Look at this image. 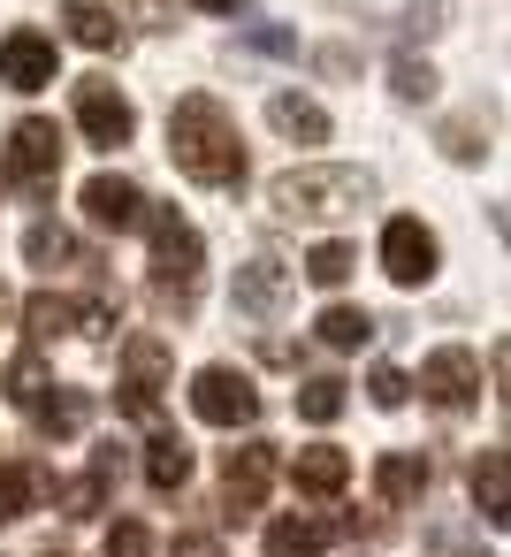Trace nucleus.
Listing matches in <instances>:
<instances>
[{"instance_id": "20", "label": "nucleus", "mask_w": 511, "mask_h": 557, "mask_svg": "<svg viewBox=\"0 0 511 557\" xmlns=\"http://www.w3.org/2000/svg\"><path fill=\"white\" fill-rule=\"evenodd\" d=\"M328 542H336V527H328V519H306V511L267 527V557H321Z\"/></svg>"}, {"instance_id": "11", "label": "nucleus", "mask_w": 511, "mask_h": 557, "mask_svg": "<svg viewBox=\"0 0 511 557\" xmlns=\"http://www.w3.org/2000/svg\"><path fill=\"white\" fill-rule=\"evenodd\" d=\"M54 39L47 32H9L0 39V85H16V92H47L54 85Z\"/></svg>"}, {"instance_id": "6", "label": "nucleus", "mask_w": 511, "mask_h": 557, "mask_svg": "<svg viewBox=\"0 0 511 557\" xmlns=\"http://www.w3.org/2000/svg\"><path fill=\"white\" fill-rule=\"evenodd\" d=\"M191 412H199L207 428H252V420H260V389H252V374H237V367H199V374H191Z\"/></svg>"}, {"instance_id": "9", "label": "nucleus", "mask_w": 511, "mask_h": 557, "mask_svg": "<svg viewBox=\"0 0 511 557\" xmlns=\"http://www.w3.org/2000/svg\"><path fill=\"white\" fill-rule=\"evenodd\" d=\"M275 443H237L229 458H222V504H229V519H245V511H260L267 504V481H275Z\"/></svg>"}, {"instance_id": "31", "label": "nucleus", "mask_w": 511, "mask_h": 557, "mask_svg": "<svg viewBox=\"0 0 511 557\" xmlns=\"http://www.w3.org/2000/svg\"><path fill=\"white\" fill-rule=\"evenodd\" d=\"M100 504H108V481H100V473H77V481L62 488V511H70V519H92Z\"/></svg>"}, {"instance_id": "36", "label": "nucleus", "mask_w": 511, "mask_h": 557, "mask_svg": "<svg viewBox=\"0 0 511 557\" xmlns=\"http://www.w3.org/2000/svg\"><path fill=\"white\" fill-rule=\"evenodd\" d=\"M252 47H260V54H298V39H290V32H275V24H260V32H252Z\"/></svg>"}, {"instance_id": "19", "label": "nucleus", "mask_w": 511, "mask_h": 557, "mask_svg": "<svg viewBox=\"0 0 511 557\" xmlns=\"http://www.w3.org/2000/svg\"><path fill=\"white\" fill-rule=\"evenodd\" d=\"M146 481H153L161 496H176V488L191 481V443H184L176 428H161V435L146 443Z\"/></svg>"}, {"instance_id": "3", "label": "nucleus", "mask_w": 511, "mask_h": 557, "mask_svg": "<svg viewBox=\"0 0 511 557\" xmlns=\"http://www.w3.org/2000/svg\"><path fill=\"white\" fill-rule=\"evenodd\" d=\"M146 230H153V290H161V306L191 313V298H199V268H207V245H199V230H191L176 207L146 214Z\"/></svg>"}, {"instance_id": "2", "label": "nucleus", "mask_w": 511, "mask_h": 557, "mask_svg": "<svg viewBox=\"0 0 511 557\" xmlns=\"http://www.w3.org/2000/svg\"><path fill=\"white\" fill-rule=\"evenodd\" d=\"M366 199H374V176H366V169H328V161H313V169H283V176L267 184V207H275L283 222L351 214V207H366Z\"/></svg>"}, {"instance_id": "13", "label": "nucleus", "mask_w": 511, "mask_h": 557, "mask_svg": "<svg viewBox=\"0 0 511 557\" xmlns=\"http://www.w3.org/2000/svg\"><path fill=\"white\" fill-rule=\"evenodd\" d=\"M62 32L92 54H123V16L100 9V0H62Z\"/></svg>"}, {"instance_id": "10", "label": "nucleus", "mask_w": 511, "mask_h": 557, "mask_svg": "<svg viewBox=\"0 0 511 557\" xmlns=\"http://www.w3.org/2000/svg\"><path fill=\"white\" fill-rule=\"evenodd\" d=\"M77 199H85V222H92V230H115V237H123V230H138V222H146V191H138L130 176H115V169L85 176V191H77Z\"/></svg>"}, {"instance_id": "8", "label": "nucleus", "mask_w": 511, "mask_h": 557, "mask_svg": "<svg viewBox=\"0 0 511 557\" xmlns=\"http://www.w3.org/2000/svg\"><path fill=\"white\" fill-rule=\"evenodd\" d=\"M420 397H427L435 412H465V405L481 397V359H473L465 344L427 351V367H420Z\"/></svg>"}, {"instance_id": "23", "label": "nucleus", "mask_w": 511, "mask_h": 557, "mask_svg": "<svg viewBox=\"0 0 511 557\" xmlns=\"http://www.w3.org/2000/svg\"><path fill=\"white\" fill-rule=\"evenodd\" d=\"M24 260H32V268H54V260H77V268H100L92 252H77V245H70V230H62V222H32V230H24Z\"/></svg>"}, {"instance_id": "30", "label": "nucleus", "mask_w": 511, "mask_h": 557, "mask_svg": "<svg viewBox=\"0 0 511 557\" xmlns=\"http://www.w3.org/2000/svg\"><path fill=\"white\" fill-rule=\"evenodd\" d=\"M366 397H374L382 412H397V405L412 397V374H404V367H374V374H366Z\"/></svg>"}, {"instance_id": "14", "label": "nucleus", "mask_w": 511, "mask_h": 557, "mask_svg": "<svg viewBox=\"0 0 511 557\" xmlns=\"http://www.w3.org/2000/svg\"><path fill=\"white\" fill-rule=\"evenodd\" d=\"M427 473H435L427 450H382V458H374V496H382V504H412V496L427 488Z\"/></svg>"}, {"instance_id": "5", "label": "nucleus", "mask_w": 511, "mask_h": 557, "mask_svg": "<svg viewBox=\"0 0 511 557\" xmlns=\"http://www.w3.org/2000/svg\"><path fill=\"white\" fill-rule=\"evenodd\" d=\"M435 268H443L435 230H427L420 214H397V222L382 230V275H389L397 290H420V283H435Z\"/></svg>"}, {"instance_id": "38", "label": "nucleus", "mask_w": 511, "mask_h": 557, "mask_svg": "<svg viewBox=\"0 0 511 557\" xmlns=\"http://www.w3.org/2000/svg\"><path fill=\"white\" fill-rule=\"evenodd\" d=\"M199 9H207V16H237V9H245V0H199Z\"/></svg>"}, {"instance_id": "33", "label": "nucleus", "mask_w": 511, "mask_h": 557, "mask_svg": "<svg viewBox=\"0 0 511 557\" xmlns=\"http://www.w3.org/2000/svg\"><path fill=\"white\" fill-rule=\"evenodd\" d=\"M108 557H153V534H146L138 519H115V527H108Z\"/></svg>"}, {"instance_id": "35", "label": "nucleus", "mask_w": 511, "mask_h": 557, "mask_svg": "<svg viewBox=\"0 0 511 557\" xmlns=\"http://www.w3.org/2000/svg\"><path fill=\"white\" fill-rule=\"evenodd\" d=\"M169 557H222V542H214V534H176Z\"/></svg>"}, {"instance_id": "15", "label": "nucleus", "mask_w": 511, "mask_h": 557, "mask_svg": "<svg viewBox=\"0 0 511 557\" xmlns=\"http://www.w3.org/2000/svg\"><path fill=\"white\" fill-rule=\"evenodd\" d=\"M473 504H481V519H488V527H503V519H511V458H503L496 443L473 458Z\"/></svg>"}, {"instance_id": "22", "label": "nucleus", "mask_w": 511, "mask_h": 557, "mask_svg": "<svg viewBox=\"0 0 511 557\" xmlns=\"http://www.w3.org/2000/svg\"><path fill=\"white\" fill-rule=\"evenodd\" d=\"M32 420H39V435H47V443H70V435H77V428L92 420V389H62V397H39V412H32Z\"/></svg>"}, {"instance_id": "24", "label": "nucleus", "mask_w": 511, "mask_h": 557, "mask_svg": "<svg viewBox=\"0 0 511 557\" xmlns=\"http://www.w3.org/2000/svg\"><path fill=\"white\" fill-rule=\"evenodd\" d=\"M313 336H321L328 351H359V344L374 336V313H366V306H328V313L313 321Z\"/></svg>"}, {"instance_id": "4", "label": "nucleus", "mask_w": 511, "mask_h": 557, "mask_svg": "<svg viewBox=\"0 0 511 557\" xmlns=\"http://www.w3.org/2000/svg\"><path fill=\"white\" fill-rule=\"evenodd\" d=\"M54 176H62V131H54L47 115H24V123L9 131V184H16L24 199H47Z\"/></svg>"}, {"instance_id": "32", "label": "nucleus", "mask_w": 511, "mask_h": 557, "mask_svg": "<svg viewBox=\"0 0 511 557\" xmlns=\"http://www.w3.org/2000/svg\"><path fill=\"white\" fill-rule=\"evenodd\" d=\"M443 153H450V161H481V153H488V146H481V123H473V115H458V123L443 131Z\"/></svg>"}, {"instance_id": "16", "label": "nucleus", "mask_w": 511, "mask_h": 557, "mask_svg": "<svg viewBox=\"0 0 511 557\" xmlns=\"http://www.w3.org/2000/svg\"><path fill=\"white\" fill-rule=\"evenodd\" d=\"M267 123H275L283 138H298V146H328V115H321V100H306V92H275V100H267Z\"/></svg>"}, {"instance_id": "25", "label": "nucleus", "mask_w": 511, "mask_h": 557, "mask_svg": "<svg viewBox=\"0 0 511 557\" xmlns=\"http://www.w3.org/2000/svg\"><path fill=\"white\" fill-rule=\"evenodd\" d=\"M24 321H32V336H39V344H47V336H70V329H77V298L32 290V298H24Z\"/></svg>"}, {"instance_id": "12", "label": "nucleus", "mask_w": 511, "mask_h": 557, "mask_svg": "<svg viewBox=\"0 0 511 557\" xmlns=\"http://www.w3.org/2000/svg\"><path fill=\"white\" fill-rule=\"evenodd\" d=\"M229 298H237V313L267 321V313H275V306L290 298V268H283V260H245V268H237V290H229Z\"/></svg>"}, {"instance_id": "26", "label": "nucleus", "mask_w": 511, "mask_h": 557, "mask_svg": "<svg viewBox=\"0 0 511 557\" xmlns=\"http://www.w3.org/2000/svg\"><path fill=\"white\" fill-rule=\"evenodd\" d=\"M298 420H306V428H328V420H344V382H336V374H313V382H298Z\"/></svg>"}, {"instance_id": "40", "label": "nucleus", "mask_w": 511, "mask_h": 557, "mask_svg": "<svg viewBox=\"0 0 511 557\" xmlns=\"http://www.w3.org/2000/svg\"><path fill=\"white\" fill-rule=\"evenodd\" d=\"M0 306H9V298H0Z\"/></svg>"}, {"instance_id": "17", "label": "nucleus", "mask_w": 511, "mask_h": 557, "mask_svg": "<svg viewBox=\"0 0 511 557\" xmlns=\"http://www.w3.org/2000/svg\"><path fill=\"white\" fill-rule=\"evenodd\" d=\"M290 481H298L306 496H336V488L351 481V458H344L336 443H313V450H298V458H290Z\"/></svg>"}, {"instance_id": "37", "label": "nucleus", "mask_w": 511, "mask_h": 557, "mask_svg": "<svg viewBox=\"0 0 511 557\" xmlns=\"http://www.w3.org/2000/svg\"><path fill=\"white\" fill-rule=\"evenodd\" d=\"M321 70H328V77H351L359 54H351V47H321Z\"/></svg>"}, {"instance_id": "18", "label": "nucleus", "mask_w": 511, "mask_h": 557, "mask_svg": "<svg viewBox=\"0 0 511 557\" xmlns=\"http://www.w3.org/2000/svg\"><path fill=\"white\" fill-rule=\"evenodd\" d=\"M39 496H47V473H39L32 458H9V466H0V527H9V519H32Z\"/></svg>"}, {"instance_id": "1", "label": "nucleus", "mask_w": 511, "mask_h": 557, "mask_svg": "<svg viewBox=\"0 0 511 557\" xmlns=\"http://www.w3.org/2000/svg\"><path fill=\"white\" fill-rule=\"evenodd\" d=\"M169 161L207 184V191H229L245 184V138H237V115L214 100V92H184L169 108Z\"/></svg>"}, {"instance_id": "7", "label": "nucleus", "mask_w": 511, "mask_h": 557, "mask_svg": "<svg viewBox=\"0 0 511 557\" xmlns=\"http://www.w3.org/2000/svg\"><path fill=\"white\" fill-rule=\"evenodd\" d=\"M77 131H85L92 146H108V153H115V146H130V138H138V108H130L108 77H85V85H77Z\"/></svg>"}, {"instance_id": "29", "label": "nucleus", "mask_w": 511, "mask_h": 557, "mask_svg": "<svg viewBox=\"0 0 511 557\" xmlns=\"http://www.w3.org/2000/svg\"><path fill=\"white\" fill-rule=\"evenodd\" d=\"M435 85H443V77H435L427 62H412V54L389 62V92H397V100H435Z\"/></svg>"}, {"instance_id": "28", "label": "nucleus", "mask_w": 511, "mask_h": 557, "mask_svg": "<svg viewBox=\"0 0 511 557\" xmlns=\"http://www.w3.org/2000/svg\"><path fill=\"white\" fill-rule=\"evenodd\" d=\"M0 389H9V397H16L24 412H39V397H47L54 382H47V367H39V351H24V359H9V374H0Z\"/></svg>"}, {"instance_id": "39", "label": "nucleus", "mask_w": 511, "mask_h": 557, "mask_svg": "<svg viewBox=\"0 0 511 557\" xmlns=\"http://www.w3.org/2000/svg\"><path fill=\"white\" fill-rule=\"evenodd\" d=\"M47 557H62V549H47Z\"/></svg>"}, {"instance_id": "27", "label": "nucleus", "mask_w": 511, "mask_h": 557, "mask_svg": "<svg viewBox=\"0 0 511 557\" xmlns=\"http://www.w3.org/2000/svg\"><path fill=\"white\" fill-rule=\"evenodd\" d=\"M351 268H359V245H344V237H328V245H313V252H306V275H313L321 290L351 283Z\"/></svg>"}, {"instance_id": "34", "label": "nucleus", "mask_w": 511, "mask_h": 557, "mask_svg": "<svg viewBox=\"0 0 511 557\" xmlns=\"http://www.w3.org/2000/svg\"><path fill=\"white\" fill-rule=\"evenodd\" d=\"M443 16H450V0H412V32H420V39H435Z\"/></svg>"}, {"instance_id": "21", "label": "nucleus", "mask_w": 511, "mask_h": 557, "mask_svg": "<svg viewBox=\"0 0 511 557\" xmlns=\"http://www.w3.org/2000/svg\"><path fill=\"white\" fill-rule=\"evenodd\" d=\"M123 367H130V389H146V397H161V382H169V367H176V351H169L161 336H130V344H123Z\"/></svg>"}]
</instances>
